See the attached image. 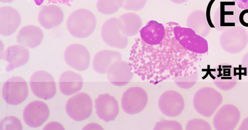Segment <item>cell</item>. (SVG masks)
I'll return each mask as SVG.
<instances>
[{
	"label": "cell",
	"instance_id": "34",
	"mask_svg": "<svg viewBox=\"0 0 248 130\" xmlns=\"http://www.w3.org/2000/svg\"><path fill=\"white\" fill-rule=\"evenodd\" d=\"M215 0H211L207 6L206 11V18L208 21L209 25H210L211 28H215L214 24L213 23L211 18V7L214 2Z\"/></svg>",
	"mask_w": 248,
	"mask_h": 130
},
{
	"label": "cell",
	"instance_id": "33",
	"mask_svg": "<svg viewBox=\"0 0 248 130\" xmlns=\"http://www.w3.org/2000/svg\"><path fill=\"white\" fill-rule=\"evenodd\" d=\"M239 21L242 26L248 27V9L243 10L240 13Z\"/></svg>",
	"mask_w": 248,
	"mask_h": 130
},
{
	"label": "cell",
	"instance_id": "8",
	"mask_svg": "<svg viewBox=\"0 0 248 130\" xmlns=\"http://www.w3.org/2000/svg\"><path fill=\"white\" fill-rule=\"evenodd\" d=\"M65 110L68 116L73 120L83 121L87 119L92 113V100L85 93H78L67 101Z\"/></svg>",
	"mask_w": 248,
	"mask_h": 130
},
{
	"label": "cell",
	"instance_id": "14",
	"mask_svg": "<svg viewBox=\"0 0 248 130\" xmlns=\"http://www.w3.org/2000/svg\"><path fill=\"white\" fill-rule=\"evenodd\" d=\"M49 108L44 102L35 101L29 103L24 108L23 117L25 123L30 127L41 126L48 118Z\"/></svg>",
	"mask_w": 248,
	"mask_h": 130
},
{
	"label": "cell",
	"instance_id": "32",
	"mask_svg": "<svg viewBox=\"0 0 248 130\" xmlns=\"http://www.w3.org/2000/svg\"><path fill=\"white\" fill-rule=\"evenodd\" d=\"M122 8L129 11H137L145 5L147 0H121Z\"/></svg>",
	"mask_w": 248,
	"mask_h": 130
},
{
	"label": "cell",
	"instance_id": "28",
	"mask_svg": "<svg viewBox=\"0 0 248 130\" xmlns=\"http://www.w3.org/2000/svg\"><path fill=\"white\" fill-rule=\"evenodd\" d=\"M198 78V72L196 71L194 73L186 76H178L174 81L177 86L181 88L188 89L193 87Z\"/></svg>",
	"mask_w": 248,
	"mask_h": 130
},
{
	"label": "cell",
	"instance_id": "7",
	"mask_svg": "<svg viewBox=\"0 0 248 130\" xmlns=\"http://www.w3.org/2000/svg\"><path fill=\"white\" fill-rule=\"evenodd\" d=\"M28 88L26 81L21 77L14 76L3 84L2 96L4 101L12 105H17L27 98Z\"/></svg>",
	"mask_w": 248,
	"mask_h": 130
},
{
	"label": "cell",
	"instance_id": "6",
	"mask_svg": "<svg viewBox=\"0 0 248 130\" xmlns=\"http://www.w3.org/2000/svg\"><path fill=\"white\" fill-rule=\"evenodd\" d=\"M30 84L33 94L47 100L52 98L56 92L55 82L53 76L45 71H38L31 77Z\"/></svg>",
	"mask_w": 248,
	"mask_h": 130
},
{
	"label": "cell",
	"instance_id": "9",
	"mask_svg": "<svg viewBox=\"0 0 248 130\" xmlns=\"http://www.w3.org/2000/svg\"><path fill=\"white\" fill-rule=\"evenodd\" d=\"M146 92L139 87L128 88L123 93L121 99V106L123 110L129 115H135L141 112L148 102Z\"/></svg>",
	"mask_w": 248,
	"mask_h": 130
},
{
	"label": "cell",
	"instance_id": "37",
	"mask_svg": "<svg viewBox=\"0 0 248 130\" xmlns=\"http://www.w3.org/2000/svg\"><path fill=\"white\" fill-rule=\"evenodd\" d=\"M48 2L60 3L70 6L72 0H47Z\"/></svg>",
	"mask_w": 248,
	"mask_h": 130
},
{
	"label": "cell",
	"instance_id": "3",
	"mask_svg": "<svg viewBox=\"0 0 248 130\" xmlns=\"http://www.w3.org/2000/svg\"><path fill=\"white\" fill-rule=\"evenodd\" d=\"M248 43V33L240 26L230 27L221 33L219 37L221 47L225 52L236 54L245 48Z\"/></svg>",
	"mask_w": 248,
	"mask_h": 130
},
{
	"label": "cell",
	"instance_id": "29",
	"mask_svg": "<svg viewBox=\"0 0 248 130\" xmlns=\"http://www.w3.org/2000/svg\"><path fill=\"white\" fill-rule=\"evenodd\" d=\"M23 127L19 119L14 116H6L0 122V130H22Z\"/></svg>",
	"mask_w": 248,
	"mask_h": 130
},
{
	"label": "cell",
	"instance_id": "24",
	"mask_svg": "<svg viewBox=\"0 0 248 130\" xmlns=\"http://www.w3.org/2000/svg\"><path fill=\"white\" fill-rule=\"evenodd\" d=\"M82 85L81 76L74 72L65 71L60 77V90L64 95L70 96L76 93L80 90Z\"/></svg>",
	"mask_w": 248,
	"mask_h": 130
},
{
	"label": "cell",
	"instance_id": "40",
	"mask_svg": "<svg viewBox=\"0 0 248 130\" xmlns=\"http://www.w3.org/2000/svg\"><path fill=\"white\" fill-rule=\"evenodd\" d=\"M15 0H0V1L2 3H10Z\"/></svg>",
	"mask_w": 248,
	"mask_h": 130
},
{
	"label": "cell",
	"instance_id": "2",
	"mask_svg": "<svg viewBox=\"0 0 248 130\" xmlns=\"http://www.w3.org/2000/svg\"><path fill=\"white\" fill-rule=\"evenodd\" d=\"M221 94L214 88L203 87L195 94L193 103L196 111L205 117L212 116L222 103Z\"/></svg>",
	"mask_w": 248,
	"mask_h": 130
},
{
	"label": "cell",
	"instance_id": "30",
	"mask_svg": "<svg viewBox=\"0 0 248 130\" xmlns=\"http://www.w3.org/2000/svg\"><path fill=\"white\" fill-rule=\"evenodd\" d=\"M155 130H182L180 123L174 120H163L157 122L154 129Z\"/></svg>",
	"mask_w": 248,
	"mask_h": 130
},
{
	"label": "cell",
	"instance_id": "36",
	"mask_svg": "<svg viewBox=\"0 0 248 130\" xmlns=\"http://www.w3.org/2000/svg\"><path fill=\"white\" fill-rule=\"evenodd\" d=\"M239 130H248V117L245 118L240 125Z\"/></svg>",
	"mask_w": 248,
	"mask_h": 130
},
{
	"label": "cell",
	"instance_id": "1",
	"mask_svg": "<svg viewBox=\"0 0 248 130\" xmlns=\"http://www.w3.org/2000/svg\"><path fill=\"white\" fill-rule=\"evenodd\" d=\"M96 25L94 14L86 9H78L69 16L67 29L70 34L78 38H85L91 35Z\"/></svg>",
	"mask_w": 248,
	"mask_h": 130
},
{
	"label": "cell",
	"instance_id": "18",
	"mask_svg": "<svg viewBox=\"0 0 248 130\" xmlns=\"http://www.w3.org/2000/svg\"><path fill=\"white\" fill-rule=\"evenodd\" d=\"M107 74L110 83L119 87L127 84L134 76L128 63L122 60L113 63L108 68Z\"/></svg>",
	"mask_w": 248,
	"mask_h": 130
},
{
	"label": "cell",
	"instance_id": "20",
	"mask_svg": "<svg viewBox=\"0 0 248 130\" xmlns=\"http://www.w3.org/2000/svg\"><path fill=\"white\" fill-rule=\"evenodd\" d=\"M220 7L216 12L214 17V25L217 30L222 31L235 26L238 22L239 13L236 8L226 7L221 1Z\"/></svg>",
	"mask_w": 248,
	"mask_h": 130
},
{
	"label": "cell",
	"instance_id": "19",
	"mask_svg": "<svg viewBox=\"0 0 248 130\" xmlns=\"http://www.w3.org/2000/svg\"><path fill=\"white\" fill-rule=\"evenodd\" d=\"M63 18L62 10L60 7L54 4L43 5L38 16V20L41 26L47 29L60 25Z\"/></svg>",
	"mask_w": 248,
	"mask_h": 130
},
{
	"label": "cell",
	"instance_id": "16",
	"mask_svg": "<svg viewBox=\"0 0 248 130\" xmlns=\"http://www.w3.org/2000/svg\"><path fill=\"white\" fill-rule=\"evenodd\" d=\"M0 58L9 63L5 70L10 72L26 64L29 61L30 53L26 47L15 44L9 46L1 53Z\"/></svg>",
	"mask_w": 248,
	"mask_h": 130
},
{
	"label": "cell",
	"instance_id": "11",
	"mask_svg": "<svg viewBox=\"0 0 248 130\" xmlns=\"http://www.w3.org/2000/svg\"><path fill=\"white\" fill-rule=\"evenodd\" d=\"M64 58L68 66L78 71L86 70L90 62L89 52L84 46L79 43L69 45L64 51Z\"/></svg>",
	"mask_w": 248,
	"mask_h": 130
},
{
	"label": "cell",
	"instance_id": "22",
	"mask_svg": "<svg viewBox=\"0 0 248 130\" xmlns=\"http://www.w3.org/2000/svg\"><path fill=\"white\" fill-rule=\"evenodd\" d=\"M141 39L149 45H157L164 39L165 31L163 25L155 20L149 21L140 30Z\"/></svg>",
	"mask_w": 248,
	"mask_h": 130
},
{
	"label": "cell",
	"instance_id": "5",
	"mask_svg": "<svg viewBox=\"0 0 248 130\" xmlns=\"http://www.w3.org/2000/svg\"><path fill=\"white\" fill-rule=\"evenodd\" d=\"M174 35L179 43L186 49L197 53L208 52L207 41L189 28L176 26L173 29Z\"/></svg>",
	"mask_w": 248,
	"mask_h": 130
},
{
	"label": "cell",
	"instance_id": "27",
	"mask_svg": "<svg viewBox=\"0 0 248 130\" xmlns=\"http://www.w3.org/2000/svg\"><path fill=\"white\" fill-rule=\"evenodd\" d=\"M98 11L104 14H111L116 13L122 8L121 0H98L96 3Z\"/></svg>",
	"mask_w": 248,
	"mask_h": 130
},
{
	"label": "cell",
	"instance_id": "13",
	"mask_svg": "<svg viewBox=\"0 0 248 130\" xmlns=\"http://www.w3.org/2000/svg\"><path fill=\"white\" fill-rule=\"evenodd\" d=\"M158 105L160 111L164 115L169 117H176L183 112L185 102L180 93L169 90L160 96Z\"/></svg>",
	"mask_w": 248,
	"mask_h": 130
},
{
	"label": "cell",
	"instance_id": "23",
	"mask_svg": "<svg viewBox=\"0 0 248 130\" xmlns=\"http://www.w3.org/2000/svg\"><path fill=\"white\" fill-rule=\"evenodd\" d=\"M120 60L122 55L120 52L110 50H101L94 57L93 67L97 73L105 74L113 63Z\"/></svg>",
	"mask_w": 248,
	"mask_h": 130
},
{
	"label": "cell",
	"instance_id": "15",
	"mask_svg": "<svg viewBox=\"0 0 248 130\" xmlns=\"http://www.w3.org/2000/svg\"><path fill=\"white\" fill-rule=\"evenodd\" d=\"M94 102L96 114L100 119L106 122L115 120L119 108L118 102L113 96L108 93L100 94Z\"/></svg>",
	"mask_w": 248,
	"mask_h": 130
},
{
	"label": "cell",
	"instance_id": "12",
	"mask_svg": "<svg viewBox=\"0 0 248 130\" xmlns=\"http://www.w3.org/2000/svg\"><path fill=\"white\" fill-rule=\"evenodd\" d=\"M237 68L227 63L217 66L212 72L214 84L222 90H229L234 87L239 79Z\"/></svg>",
	"mask_w": 248,
	"mask_h": 130
},
{
	"label": "cell",
	"instance_id": "4",
	"mask_svg": "<svg viewBox=\"0 0 248 130\" xmlns=\"http://www.w3.org/2000/svg\"><path fill=\"white\" fill-rule=\"evenodd\" d=\"M101 35L105 43L110 47L124 49L128 45V36L124 33L119 18L107 20L102 25Z\"/></svg>",
	"mask_w": 248,
	"mask_h": 130
},
{
	"label": "cell",
	"instance_id": "26",
	"mask_svg": "<svg viewBox=\"0 0 248 130\" xmlns=\"http://www.w3.org/2000/svg\"><path fill=\"white\" fill-rule=\"evenodd\" d=\"M120 19L123 30L127 36L136 35L140 30L142 21L140 17L133 12L126 13L121 15Z\"/></svg>",
	"mask_w": 248,
	"mask_h": 130
},
{
	"label": "cell",
	"instance_id": "38",
	"mask_svg": "<svg viewBox=\"0 0 248 130\" xmlns=\"http://www.w3.org/2000/svg\"><path fill=\"white\" fill-rule=\"evenodd\" d=\"M175 4H182L187 1L188 0H170Z\"/></svg>",
	"mask_w": 248,
	"mask_h": 130
},
{
	"label": "cell",
	"instance_id": "10",
	"mask_svg": "<svg viewBox=\"0 0 248 130\" xmlns=\"http://www.w3.org/2000/svg\"><path fill=\"white\" fill-rule=\"evenodd\" d=\"M240 119V112L237 107L227 104L222 106L216 112L213 119L217 130L234 129Z\"/></svg>",
	"mask_w": 248,
	"mask_h": 130
},
{
	"label": "cell",
	"instance_id": "31",
	"mask_svg": "<svg viewBox=\"0 0 248 130\" xmlns=\"http://www.w3.org/2000/svg\"><path fill=\"white\" fill-rule=\"evenodd\" d=\"M186 130H211L209 123L202 119L195 118L188 121L186 125Z\"/></svg>",
	"mask_w": 248,
	"mask_h": 130
},
{
	"label": "cell",
	"instance_id": "17",
	"mask_svg": "<svg viewBox=\"0 0 248 130\" xmlns=\"http://www.w3.org/2000/svg\"><path fill=\"white\" fill-rule=\"evenodd\" d=\"M21 23L18 12L10 6L0 8V34L4 36L13 34Z\"/></svg>",
	"mask_w": 248,
	"mask_h": 130
},
{
	"label": "cell",
	"instance_id": "21",
	"mask_svg": "<svg viewBox=\"0 0 248 130\" xmlns=\"http://www.w3.org/2000/svg\"><path fill=\"white\" fill-rule=\"evenodd\" d=\"M44 38L42 30L37 26L27 25L22 27L17 33L18 44L26 47L34 48L42 43Z\"/></svg>",
	"mask_w": 248,
	"mask_h": 130
},
{
	"label": "cell",
	"instance_id": "35",
	"mask_svg": "<svg viewBox=\"0 0 248 130\" xmlns=\"http://www.w3.org/2000/svg\"><path fill=\"white\" fill-rule=\"evenodd\" d=\"M241 66L244 70V75L248 76V52L243 57Z\"/></svg>",
	"mask_w": 248,
	"mask_h": 130
},
{
	"label": "cell",
	"instance_id": "39",
	"mask_svg": "<svg viewBox=\"0 0 248 130\" xmlns=\"http://www.w3.org/2000/svg\"><path fill=\"white\" fill-rule=\"evenodd\" d=\"M35 3L37 5H41L44 2V0H34Z\"/></svg>",
	"mask_w": 248,
	"mask_h": 130
},
{
	"label": "cell",
	"instance_id": "25",
	"mask_svg": "<svg viewBox=\"0 0 248 130\" xmlns=\"http://www.w3.org/2000/svg\"><path fill=\"white\" fill-rule=\"evenodd\" d=\"M186 27L192 29L197 34L204 37L211 31L206 15L202 10H196L192 12L188 16L186 21Z\"/></svg>",
	"mask_w": 248,
	"mask_h": 130
}]
</instances>
